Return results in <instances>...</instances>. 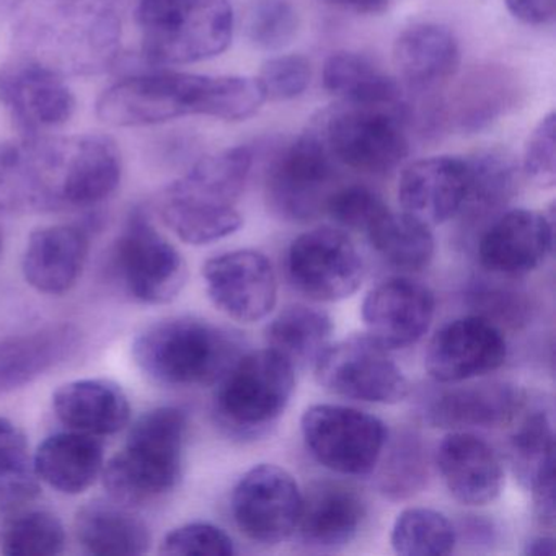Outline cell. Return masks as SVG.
I'll list each match as a JSON object with an SVG mask.
<instances>
[{
    "instance_id": "6da1fadb",
    "label": "cell",
    "mask_w": 556,
    "mask_h": 556,
    "mask_svg": "<svg viewBox=\"0 0 556 556\" xmlns=\"http://www.w3.org/2000/svg\"><path fill=\"white\" fill-rule=\"evenodd\" d=\"M265 102L266 93L258 77L155 71L106 89L97 103V115L109 125L122 128L162 125L197 115L245 122Z\"/></svg>"
},
{
    "instance_id": "7a4b0ae2",
    "label": "cell",
    "mask_w": 556,
    "mask_h": 556,
    "mask_svg": "<svg viewBox=\"0 0 556 556\" xmlns=\"http://www.w3.org/2000/svg\"><path fill=\"white\" fill-rule=\"evenodd\" d=\"M27 60L58 74L97 73L118 56V17L99 0H43L30 9L18 30Z\"/></svg>"
},
{
    "instance_id": "3957f363",
    "label": "cell",
    "mask_w": 556,
    "mask_h": 556,
    "mask_svg": "<svg viewBox=\"0 0 556 556\" xmlns=\"http://www.w3.org/2000/svg\"><path fill=\"white\" fill-rule=\"evenodd\" d=\"M187 413L161 406L132 425L125 448L103 467L110 497L123 506L141 507L167 496L184 473Z\"/></svg>"
},
{
    "instance_id": "277c9868",
    "label": "cell",
    "mask_w": 556,
    "mask_h": 556,
    "mask_svg": "<svg viewBox=\"0 0 556 556\" xmlns=\"http://www.w3.org/2000/svg\"><path fill=\"white\" fill-rule=\"evenodd\" d=\"M239 341L223 328L193 317L168 318L146 328L132 343L139 369L161 386L207 387L240 356Z\"/></svg>"
},
{
    "instance_id": "5b68a950",
    "label": "cell",
    "mask_w": 556,
    "mask_h": 556,
    "mask_svg": "<svg viewBox=\"0 0 556 556\" xmlns=\"http://www.w3.org/2000/svg\"><path fill=\"white\" fill-rule=\"evenodd\" d=\"M142 54L154 66L219 56L233 37L229 0H141L136 11Z\"/></svg>"
},
{
    "instance_id": "8992f818",
    "label": "cell",
    "mask_w": 556,
    "mask_h": 556,
    "mask_svg": "<svg viewBox=\"0 0 556 556\" xmlns=\"http://www.w3.org/2000/svg\"><path fill=\"white\" fill-rule=\"evenodd\" d=\"M213 413L230 438L256 439L279 421L295 389V369L265 348L240 354L217 380Z\"/></svg>"
},
{
    "instance_id": "52a82bcc",
    "label": "cell",
    "mask_w": 556,
    "mask_h": 556,
    "mask_svg": "<svg viewBox=\"0 0 556 556\" xmlns=\"http://www.w3.org/2000/svg\"><path fill=\"white\" fill-rule=\"evenodd\" d=\"M80 136H24L0 142V213L67 210L66 193Z\"/></svg>"
},
{
    "instance_id": "ba28073f",
    "label": "cell",
    "mask_w": 556,
    "mask_h": 556,
    "mask_svg": "<svg viewBox=\"0 0 556 556\" xmlns=\"http://www.w3.org/2000/svg\"><path fill=\"white\" fill-rule=\"evenodd\" d=\"M405 109L399 105H354L340 102L314 126L337 164L370 175L395 170L408 155L403 129Z\"/></svg>"
},
{
    "instance_id": "9c48e42d",
    "label": "cell",
    "mask_w": 556,
    "mask_h": 556,
    "mask_svg": "<svg viewBox=\"0 0 556 556\" xmlns=\"http://www.w3.org/2000/svg\"><path fill=\"white\" fill-rule=\"evenodd\" d=\"M110 268L126 294L141 304H168L187 285L184 256L141 210L129 216L119 233Z\"/></svg>"
},
{
    "instance_id": "30bf717a",
    "label": "cell",
    "mask_w": 556,
    "mask_h": 556,
    "mask_svg": "<svg viewBox=\"0 0 556 556\" xmlns=\"http://www.w3.org/2000/svg\"><path fill=\"white\" fill-rule=\"evenodd\" d=\"M302 438L318 464L334 473H372L389 442L382 419L331 403L308 406L301 418Z\"/></svg>"
},
{
    "instance_id": "8fae6325",
    "label": "cell",
    "mask_w": 556,
    "mask_h": 556,
    "mask_svg": "<svg viewBox=\"0 0 556 556\" xmlns=\"http://www.w3.org/2000/svg\"><path fill=\"white\" fill-rule=\"evenodd\" d=\"M318 386L357 402L395 405L408 396L405 372L370 334H353L328 344L314 364Z\"/></svg>"
},
{
    "instance_id": "7c38bea8",
    "label": "cell",
    "mask_w": 556,
    "mask_h": 556,
    "mask_svg": "<svg viewBox=\"0 0 556 556\" xmlns=\"http://www.w3.org/2000/svg\"><path fill=\"white\" fill-rule=\"evenodd\" d=\"M337 161L317 129H308L268 170L266 198L279 217L307 223L325 213L333 193Z\"/></svg>"
},
{
    "instance_id": "4fadbf2b",
    "label": "cell",
    "mask_w": 556,
    "mask_h": 556,
    "mask_svg": "<svg viewBox=\"0 0 556 556\" xmlns=\"http://www.w3.org/2000/svg\"><path fill=\"white\" fill-rule=\"evenodd\" d=\"M289 279L312 301L338 302L363 285L364 260L348 233L317 227L301 233L289 247Z\"/></svg>"
},
{
    "instance_id": "5bb4252c",
    "label": "cell",
    "mask_w": 556,
    "mask_h": 556,
    "mask_svg": "<svg viewBox=\"0 0 556 556\" xmlns=\"http://www.w3.org/2000/svg\"><path fill=\"white\" fill-rule=\"evenodd\" d=\"M301 510L302 490L295 478L278 465H255L233 488V520L252 542H285L294 535Z\"/></svg>"
},
{
    "instance_id": "9a60e30c",
    "label": "cell",
    "mask_w": 556,
    "mask_h": 556,
    "mask_svg": "<svg viewBox=\"0 0 556 556\" xmlns=\"http://www.w3.org/2000/svg\"><path fill=\"white\" fill-rule=\"evenodd\" d=\"M507 359L503 331L483 315L455 318L435 331L425 369L439 383H464L500 369Z\"/></svg>"
},
{
    "instance_id": "2e32d148",
    "label": "cell",
    "mask_w": 556,
    "mask_h": 556,
    "mask_svg": "<svg viewBox=\"0 0 556 556\" xmlns=\"http://www.w3.org/2000/svg\"><path fill=\"white\" fill-rule=\"evenodd\" d=\"M203 279L211 302L227 317L255 324L278 302V279L271 262L256 250H232L207 260Z\"/></svg>"
},
{
    "instance_id": "e0dca14e",
    "label": "cell",
    "mask_w": 556,
    "mask_h": 556,
    "mask_svg": "<svg viewBox=\"0 0 556 556\" xmlns=\"http://www.w3.org/2000/svg\"><path fill=\"white\" fill-rule=\"evenodd\" d=\"M0 103L24 136L63 128L76 112V99L63 76L27 58L0 70Z\"/></svg>"
},
{
    "instance_id": "ac0fdd59",
    "label": "cell",
    "mask_w": 556,
    "mask_h": 556,
    "mask_svg": "<svg viewBox=\"0 0 556 556\" xmlns=\"http://www.w3.org/2000/svg\"><path fill=\"white\" fill-rule=\"evenodd\" d=\"M361 312L367 334L387 350H405L428 333L434 320L435 299L421 282L396 276L370 289Z\"/></svg>"
},
{
    "instance_id": "d6986e66",
    "label": "cell",
    "mask_w": 556,
    "mask_h": 556,
    "mask_svg": "<svg viewBox=\"0 0 556 556\" xmlns=\"http://www.w3.org/2000/svg\"><path fill=\"white\" fill-rule=\"evenodd\" d=\"M552 249L553 217L513 210L488 227L478 245V258L493 275L522 276L539 268Z\"/></svg>"
},
{
    "instance_id": "ffe728a7",
    "label": "cell",
    "mask_w": 556,
    "mask_h": 556,
    "mask_svg": "<svg viewBox=\"0 0 556 556\" xmlns=\"http://www.w3.org/2000/svg\"><path fill=\"white\" fill-rule=\"evenodd\" d=\"M467 193L468 162L448 155L413 162L399 180L403 213L429 227L447 223L462 213Z\"/></svg>"
},
{
    "instance_id": "44dd1931",
    "label": "cell",
    "mask_w": 556,
    "mask_h": 556,
    "mask_svg": "<svg viewBox=\"0 0 556 556\" xmlns=\"http://www.w3.org/2000/svg\"><path fill=\"white\" fill-rule=\"evenodd\" d=\"M435 465L448 493L465 506H486L503 491V462L473 432H448L435 452Z\"/></svg>"
},
{
    "instance_id": "7402d4cb",
    "label": "cell",
    "mask_w": 556,
    "mask_h": 556,
    "mask_svg": "<svg viewBox=\"0 0 556 556\" xmlns=\"http://www.w3.org/2000/svg\"><path fill=\"white\" fill-rule=\"evenodd\" d=\"M73 324L47 325L0 340V395L14 392L73 359L83 348Z\"/></svg>"
},
{
    "instance_id": "603a6c76",
    "label": "cell",
    "mask_w": 556,
    "mask_h": 556,
    "mask_svg": "<svg viewBox=\"0 0 556 556\" xmlns=\"http://www.w3.org/2000/svg\"><path fill=\"white\" fill-rule=\"evenodd\" d=\"M366 519V504L354 488L340 481H315L302 491L298 533L305 546L337 549L350 545Z\"/></svg>"
},
{
    "instance_id": "cb8c5ba5",
    "label": "cell",
    "mask_w": 556,
    "mask_h": 556,
    "mask_svg": "<svg viewBox=\"0 0 556 556\" xmlns=\"http://www.w3.org/2000/svg\"><path fill=\"white\" fill-rule=\"evenodd\" d=\"M439 393L426 409V421L434 428L465 431L470 428H501L509 425L523 408L522 393L504 382H480L470 386L452 383Z\"/></svg>"
},
{
    "instance_id": "d4e9b609",
    "label": "cell",
    "mask_w": 556,
    "mask_h": 556,
    "mask_svg": "<svg viewBox=\"0 0 556 556\" xmlns=\"http://www.w3.org/2000/svg\"><path fill=\"white\" fill-rule=\"evenodd\" d=\"M89 236L83 227L51 226L31 233L22 271L31 288L63 295L79 281L89 256Z\"/></svg>"
},
{
    "instance_id": "484cf974",
    "label": "cell",
    "mask_w": 556,
    "mask_h": 556,
    "mask_svg": "<svg viewBox=\"0 0 556 556\" xmlns=\"http://www.w3.org/2000/svg\"><path fill=\"white\" fill-rule=\"evenodd\" d=\"M53 408L71 431L112 435L131 418L128 396L118 383L105 379L74 380L56 390Z\"/></svg>"
},
{
    "instance_id": "4316f807",
    "label": "cell",
    "mask_w": 556,
    "mask_h": 556,
    "mask_svg": "<svg viewBox=\"0 0 556 556\" xmlns=\"http://www.w3.org/2000/svg\"><path fill=\"white\" fill-rule=\"evenodd\" d=\"M105 467L103 444L84 432H56L41 442L34 470L40 480L64 494L89 490Z\"/></svg>"
},
{
    "instance_id": "83f0119b",
    "label": "cell",
    "mask_w": 556,
    "mask_h": 556,
    "mask_svg": "<svg viewBox=\"0 0 556 556\" xmlns=\"http://www.w3.org/2000/svg\"><path fill=\"white\" fill-rule=\"evenodd\" d=\"M250 148L226 149L198 161L180 180L164 191L168 197L207 204V206L236 207L242 197L252 170Z\"/></svg>"
},
{
    "instance_id": "f1b7e54d",
    "label": "cell",
    "mask_w": 556,
    "mask_h": 556,
    "mask_svg": "<svg viewBox=\"0 0 556 556\" xmlns=\"http://www.w3.org/2000/svg\"><path fill=\"white\" fill-rule=\"evenodd\" d=\"M393 63L406 83L428 89L455 76L460 66V48L447 28L415 25L396 38Z\"/></svg>"
},
{
    "instance_id": "f546056e",
    "label": "cell",
    "mask_w": 556,
    "mask_h": 556,
    "mask_svg": "<svg viewBox=\"0 0 556 556\" xmlns=\"http://www.w3.org/2000/svg\"><path fill=\"white\" fill-rule=\"evenodd\" d=\"M76 536L89 555H142L152 543L148 523L132 507L93 501L77 513Z\"/></svg>"
},
{
    "instance_id": "4dcf8cb0",
    "label": "cell",
    "mask_w": 556,
    "mask_h": 556,
    "mask_svg": "<svg viewBox=\"0 0 556 556\" xmlns=\"http://www.w3.org/2000/svg\"><path fill=\"white\" fill-rule=\"evenodd\" d=\"M333 321L321 308L295 304L282 308L265 328L269 350L281 354L294 369L314 367L331 343Z\"/></svg>"
},
{
    "instance_id": "1f68e13d",
    "label": "cell",
    "mask_w": 556,
    "mask_h": 556,
    "mask_svg": "<svg viewBox=\"0 0 556 556\" xmlns=\"http://www.w3.org/2000/svg\"><path fill=\"white\" fill-rule=\"evenodd\" d=\"M321 77H324L325 90L344 103H354V105L402 103V90L399 84L359 54H331L325 61Z\"/></svg>"
},
{
    "instance_id": "d6a6232c",
    "label": "cell",
    "mask_w": 556,
    "mask_h": 556,
    "mask_svg": "<svg viewBox=\"0 0 556 556\" xmlns=\"http://www.w3.org/2000/svg\"><path fill=\"white\" fill-rule=\"evenodd\" d=\"M383 260L405 271H421L435 253L431 227L406 213L387 211L366 233Z\"/></svg>"
},
{
    "instance_id": "836d02e7",
    "label": "cell",
    "mask_w": 556,
    "mask_h": 556,
    "mask_svg": "<svg viewBox=\"0 0 556 556\" xmlns=\"http://www.w3.org/2000/svg\"><path fill=\"white\" fill-rule=\"evenodd\" d=\"M510 467L523 488L555 475V431L546 409L535 408L523 416L509 441Z\"/></svg>"
},
{
    "instance_id": "e575fe53",
    "label": "cell",
    "mask_w": 556,
    "mask_h": 556,
    "mask_svg": "<svg viewBox=\"0 0 556 556\" xmlns=\"http://www.w3.org/2000/svg\"><path fill=\"white\" fill-rule=\"evenodd\" d=\"M159 211L165 226L190 245H207L226 239L236 233L243 223L237 207L207 206L165 193Z\"/></svg>"
},
{
    "instance_id": "d590c367",
    "label": "cell",
    "mask_w": 556,
    "mask_h": 556,
    "mask_svg": "<svg viewBox=\"0 0 556 556\" xmlns=\"http://www.w3.org/2000/svg\"><path fill=\"white\" fill-rule=\"evenodd\" d=\"M40 484L28 455L27 435L0 418V513H18L34 503Z\"/></svg>"
},
{
    "instance_id": "8d00e7d4",
    "label": "cell",
    "mask_w": 556,
    "mask_h": 556,
    "mask_svg": "<svg viewBox=\"0 0 556 556\" xmlns=\"http://www.w3.org/2000/svg\"><path fill=\"white\" fill-rule=\"evenodd\" d=\"M390 543L402 556L448 555L457 543V530L439 510L408 507L396 516Z\"/></svg>"
},
{
    "instance_id": "74e56055",
    "label": "cell",
    "mask_w": 556,
    "mask_h": 556,
    "mask_svg": "<svg viewBox=\"0 0 556 556\" xmlns=\"http://www.w3.org/2000/svg\"><path fill=\"white\" fill-rule=\"evenodd\" d=\"M468 162V193L464 210L488 214L506 206L517 191V167L497 152L477 155Z\"/></svg>"
},
{
    "instance_id": "f35d334b",
    "label": "cell",
    "mask_w": 556,
    "mask_h": 556,
    "mask_svg": "<svg viewBox=\"0 0 556 556\" xmlns=\"http://www.w3.org/2000/svg\"><path fill=\"white\" fill-rule=\"evenodd\" d=\"M2 546L11 556L61 555L66 548V530L50 510H28L9 523Z\"/></svg>"
},
{
    "instance_id": "ab89813d",
    "label": "cell",
    "mask_w": 556,
    "mask_h": 556,
    "mask_svg": "<svg viewBox=\"0 0 556 556\" xmlns=\"http://www.w3.org/2000/svg\"><path fill=\"white\" fill-rule=\"evenodd\" d=\"M428 458L421 441L406 434L395 442L380 468L379 490L390 500H406L425 486Z\"/></svg>"
},
{
    "instance_id": "60d3db41",
    "label": "cell",
    "mask_w": 556,
    "mask_h": 556,
    "mask_svg": "<svg viewBox=\"0 0 556 556\" xmlns=\"http://www.w3.org/2000/svg\"><path fill=\"white\" fill-rule=\"evenodd\" d=\"M247 37L263 51H281L295 38L299 18L288 0H255L247 14Z\"/></svg>"
},
{
    "instance_id": "b9f144b4",
    "label": "cell",
    "mask_w": 556,
    "mask_h": 556,
    "mask_svg": "<svg viewBox=\"0 0 556 556\" xmlns=\"http://www.w3.org/2000/svg\"><path fill=\"white\" fill-rule=\"evenodd\" d=\"M389 211L382 198L361 185L337 188L328 198L325 213L344 229L367 233V230Z\"/></svg>"
},
{
    "instance_id": "7bdbcfd3",
    "label": "cell",
    "mask_w": 556,
    "mask_h": 556,
    "mask_svg": "<svg viewBox=\"0 0 556 556\" xmlns=\"http://www.w3.org/2000/svg\"><path fill=\"white\" fill-rule=\"evenodd\" d=\"M162 553L167 555L232 556L236 545L229 533L207 522L177 527L165 535Z\"/></svg>"
},
{
    "instance_id": "ee69618b",
    "label": "cell",
    "mask_w": 556,
    "mask_h": 556,
    "mask_svg": "<svg viewBox=\"0 0 556 556\" xmlns=\"http://www.w3.org/2000/svg\"><path fill=\"white\" fill-rule=\"evenodd\" d=\"M523 175L530 184L549 190L556 184V116L549 113L536 125L527 141L522 162Z\"/></svg>"
},
{
    "instance_id": "f6af8a7d",
    "label": "cell",
    "mask_w": 556,
    "mask_h": 556,
    "mask_svg": "<svg viewBox=\"0 0 556 556\" xmlns=\"http://www.w3.org/2000/svg\"><path fill=\"white\" fill-rule=\"evenodd\" d=\"M311 64L305 58L288 54L273 58L263 64L258 80L266 93V100H294L307 90L311 84Z\"/></svg>"
},
{
    "instance_id": "bcb514c9",
    "label": "cell",
    "mask_w": 556,
    "mask_h": 556,
    "mask_svg": "<svg viewBox=\"0 0 556 556\" xmlns=\"http://www.w3.org/2000/svg\"><path fill=\"white\" fill-rule=\"evenodd\" d=\"M507 11L527 25L552 24L556 17V0H506Z\"/></svg>"
},
{
    "instance_id": "7dc6e473",
    "label": "cell",
    "mask_w": 556,
    "mask_h": 556,
    "mask_svg": "<svg viewBox=\"0 0 556 556\" xmlns=\"http://www.w3.org/2000/svg\"><path fill=\"white\" fill-rule=\"evenodd\" d=\"M533 513L542 526H555V475L532 488Z\"/></svg>"
},
{
    "instance_id": "c3c4849f",
    "label": "cell",
    "mask_w": 556,
    "mask_h": 556,
    "mask_svg": "<svg viewBox=\"0 0 556 556\" xmlns=\"http://www.w3.org/2000/svg\"><path fill=\"white\" fill-rule=\"evenodd\" d=\"M325 2L356 14H379L389 5V0H325Z\"/></svg>"
},
{
    "instance_id": "681fc988",
    "label": "cell",
    "mask_w": 556,
    "mask_h": 556,
    "mask_svg": "<svg viewBox=\"0 0 556 556\" xmlns=\"http://www.w3.org/2000/svg\"><path fill=\"white\" fill-rule=\"evenodd\" d=\"M523 555L527 556H553L555 555V539L553 536H533L526 543Z\"/></svg>"
},
{
    "instance_id": "f907efd6",
    "label": "cell",
    "mask_w": 556,
    "mask_h": 556,
    "mask_svg": "<svg viewBox=\"0 0 556 556\" xmlns=\"http://www.w3.org/2000/svg\"><path fill=\"white\" fill-rule=\"evenodd\" d=\"M4 253V236H2V230H0V256Z\"/></svg>"
}]
</instances>
